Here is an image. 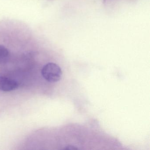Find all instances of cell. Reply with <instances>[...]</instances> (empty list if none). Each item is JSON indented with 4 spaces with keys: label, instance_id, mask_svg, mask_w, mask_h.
<instances>
[{
    "label": "cell",
    "instance_id": "277c9868",
    "mask_svg": "<svg viewBox=\"0 0 150 150\" xmlns=\"http://www.w3.org/2000/svg\"><path fill=\"white\" fill-rule=\"evenodd\" d=\"M63 149H67V150H75V149H78V148L75 147V146H73L69 145L67 146H65V147L63 148Z\"/></svg>",
    "mask_w": 150,
    "mask_h": 150
},
{
    "label": "cell",
    "instance_id": "7a4b0ae2",
    "mask_svg": "<svg viewBox=\"0 0 150 150\" xmlns=\"http://www.w3.org/2000/svg\"><path fill=\"white\" fill-rule=\"evenodd\" d=\"M18 86V83L16 81L0 76V90L4 92H11L17 89Z\"/></svg>",
    "mask_w": 150,
    "mask_h": 150
},
{
    "label": "cell",
    "instance_id": "3957f363",
    "mask_svg": "<svg viewBox=\"0 0 150 150\" xmlns=\"http://www.w3.org/2000/svg\"><path fill=\"white\" fill-rule=\"evenodd\" d=\"M9 57L8 50L5 46L0 45V64L6 62Z\"/></svg>",
    "mask_w": 150,
    "mask_h": 150
},
{
    "label": "cell",
    "instance_id": "6da1fadb",
    "mask_svg": "<svg viewBox=\"0 0 150 150\" xmlns=\"http://www.w3.org/2000/svg\"><path fill=\"white\" fill-rule=\"evenodd\" d=\"M42 74L47 81L54 83L59 81L62 75L61 68L57 64L50 63L44 66Z\"/></svg>",
    "mask_w": 150,
    "mask_h": 150
}]
</instances>
